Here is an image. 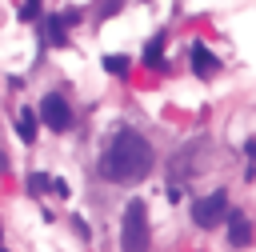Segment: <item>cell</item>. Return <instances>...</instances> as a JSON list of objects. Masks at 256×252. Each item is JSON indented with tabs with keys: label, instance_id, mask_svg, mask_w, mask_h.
I'll return each mask as SVG.
<instances>
[{
	"label": "cell",
	"instance_id": "cell-12",
	"mask_svg": "<svg viewBox=\"0 0 256 252\" xmlns=\"http://www.w3.org/2000/svg\"><path fill=\"white\" fill-rule=\"evenodd\" d=\"M40 16V0H24V8H20V20H36Z\"/></svg>",
	"mask_w": 256,
	"mask_h": 252
},
{
	"label": "cell",
	"instance_id": "cell-11",
	"mask_svg": "<svg viewBox=\"0 0 256 252\" xmlns=\"http://www.w3.org/2000/svg\"><path fill=\"white\" fill-rule=\"evenodd\" d=\"M124 8V0H100V8H96V20H108V16H116Z\"/></svg>",
	"mask_w": 256,
	"mask_h": 252
},
{
	"label": "cell",
	"instance_id": "cell-2",
	"mask_svg": "<svg viewBox=\"0 0 256 252\" xmlns=\"http://www.w3.org/2000/svg\"><path fill=\"white\" fill-rule=\"evenodd\" d=\"M148 208L140 196H132L120 212V252H148Z\"/></svg>",
	"mask_w": 256,
	"mask_h": 252
},
{
	"label": "cell",
	"instance_id": "cell-1",
	"mask_svg": "<svg viewBox=\"0 0 256 252\" xmlns=\"http://www.w3.org/2000/svg\"><path fill=\"white\" fill-rule=\"evenodd\" d=\"M152 164H156V152L136 128H116L108 148L100 152V176L116 184H140L152 172Z\"/></svg>",
	"mask_w": 256,
	"mask_h": 252
},
{
	"label": "cell",
	"instance_id": "cell-7",
	"mask_svg": "<svg viewBox=\"0 0 256 252\" xmlns=\"http://www.w3.org/2000/svg\"><path fill=\"white\" fill-rule=\"evenodd\" d=\"M40 112H32V108H24L20 116H16V136L24 140V144H36V132H40Z\"/></svg>",
	"mask_w": 256,
	"mask_h": 252
},
{
	"label": "cell",
	"instance_id": "cell-8",
	"mask_svg": "<svg viewBox=\"0 0 256 252\" xmlns=\"http://www.w3.org/2000/svg\"><path fill=\"white\" fill-rule=\"evenodd\" d=\"M140 60H144V68H152V72H156V68H164V32H160V36H152V40L144 44V56H140Z\"/></svg>",
	"mask_w": 256,
	"mask_h": 252
},
{
	"label": "cell",
	"instance_id": "cell-4",
	"mask_svg": "<svg viewBox=\"0 0 256 252\" xmlns=\"http://www.w3.org/2000/svg\"><path fill=\"white\" fill-rule=\"evenodd\" d=\"M40 120H44V128H52V132H68V128H72V108H68V100H64L60 92H44V100H40Z\"/></svg>",
	"mask_w": 256,
	"mask_h": 252
},
{
	"label": "cell",
	"instance_id": "cell-3",
	"mask_svg": "<svg viewBox=\"0 0 256 252\" xmlns=\"http://www.w3.org/2000/svg\"><path fill=\"white\" fill-rule=\"evenodd\" d=\"M228 192L224 188H216V192H208V196H196L192 200V220H196V228H216V224H228Z\"/></svg>",
	"mask_w": 256,
	"mask_h": 252
},
{
	"label": "cell",
	"instance_id": "cell-9",
	"mask_svg": "<svg viewBox=\"0 0 256 252\" xmlns=\"http://www.w3.org/2000/svg\"><path fill=\"white\" fill-rule=\"evenodd\" d=\"M104 68H108L112 76H128L132 60H128V56H120V52H112V56H104Z\"/></svg>",
	"mask_w": 256,
	"mask_h": 252
},
{
	"label": "cell",
	"instance_id": "cell-5",
	"mask_svg": "<svg viewBox=\"0 0 256 252\" xmlns=\"http://www.w3.org/2000/svg\"><path fill=\"white\" fill-rule=\"evenodd\" d=\"M188 64H192V72H196L200 80H212V76L220 72L216 52H212L208 44H200V40H192V44H188Z\"/></svg>",
	"mask_w": 256,
	"mask_h": 252
},
{
	"label": "cell",
	"instance_id": "cell-10",
	"mask_svg": "<svg viewBox=\"0 0 256 252\" xmlns=\"http://www.w3.org/2000/svg\"><path fill=\"white\" fill-rule=\"evenodd\" d=\"M48 188H52V180H48L44 172H32V176H28V192H32V196H40V192H48Z\"/></svg>",
	"mask_w": 256,
	"mask_h": 252
},
{
	"label": "cell",
	"instance_id": "cell-6",
	"mask_svg": "<svg viewBox=\"0 0 256 252\" xmlns=\"http://www.w3.org/2000/svg\"><path fill=\"white\" fill-rule=\"evenodd\" d=\"M224 232H228V244H232V248H248V244H252V220H248L240 208H232V212H228Z\"/></svg>",
	"mask_w": 256,
	"mask_h": 252
}]
</instances>
